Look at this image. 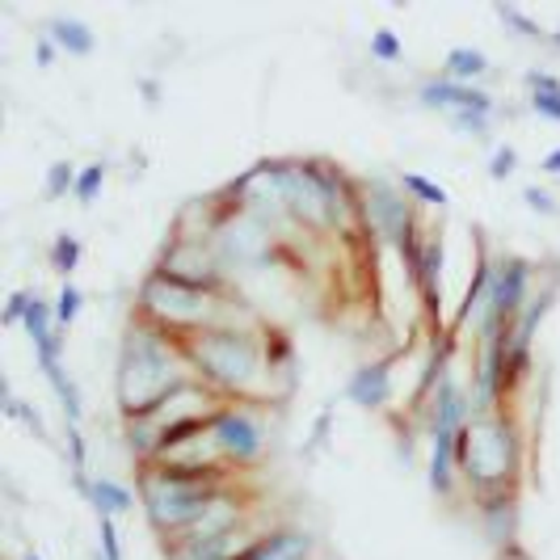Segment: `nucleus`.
Instances as JSON below:
<instances>
[{
    "label": "nucleus",
    "mask_w": 560,
    "mask_h": 560,
    "mask_svg": "<svg viewBox=\"0 0 560 560\" xmlns=\"http://www.w3.org/2000/svg\"><path fill=\"white\" fill-rule=\"evenodd\" d=\"M34 59H38V68H56L59 47L47 38V34H38V38H34Z\"/></svg>",
    "instance_id": "58836bf2"
},
{
    "label": "nucleus",
    "mask_w": 560,
    "mask_h": 560,
    "mask_svg": "<svg viewBox=\"0 0 560 560\" xmlns=\"http://www.w3.org/2000/svg\"><path fill=\"white\" fill-rule=\"evenodd\" d=\"M523 84H527V93H560V77L544 72V68H532V72L523 77Z\"/></svg>",
    "instance_id": "e433bc0d"
},
{
    "label": "nucleus",
    "mask_w": 560,
    "mask_h": 560,
    "mask_svg": "<svg viewBox=\"0 0 560 560\" xmlns=\"http://www.w3.org/2000/svg\"><path fill=\"white\" fill-rule=\"evenodd\" d=\"M477 236V266H472V279H468V287H464V300H459V312H455V320H451V337H464L468 329H472V337H477L480 320H485V308H489V282H493V257H489V249H485V241H480V232H472Z\"/></svg>",
    "instance_id": "f8f14e48"
},
{
    "label": "nucleus",
    "mask_w": 560,
    "mask_h": 560,
    "mask_svg": "<svg viewBox=\"0 0 560 560\" xmlns=\"http://www.w3.org/2000/svg\"><path fill=\"white\" fill-rule=\"evenodd\" d=\"M393 366H396V354L393 359L363 363L354 375H350V384H346V400L359 405V409H366V413L388 409V400H393Z\"/></svg>",
    "instance_id": "4468645a"
},
{
    "label": "nucleus",
    "mask_w": 560,
    "mask_h": 560,
    "mask_svg": "<svg viewBox=\"0 0 560 560\" xmlns=\"http://www.w3.org/2000/svg\"><path fill=\"white\" fill-rule=\"evenodd\" d=\"M211 430H215V443H220V455L232 472H245L253 464H261V455L270 447V430H266V418L253 400H224L220 413L211 418Z\"/></svg>",
    "instance_id": "6e6552de"
},
{
    "label": "nucleus",
    "mask_w": 560,
    "mask_h": 560,
    "mask_svg": "<svg viewBox=\"0 0 560 560\" xmlns=\"http://www.w3.org/2000/svg\"><path fill=\"white\" fill-rule=\"evenodd\" d=\"M236 560H312V535L300 527H275Z\"/></svg>",
    "instance_id": "f3484780"
},
{
    "label": "nucleus",
    "mask_w": 560,
    "mask_h": 560,
    "mask_svg": "<svg viewBox=\"0 0 560 560\" xmlns=\"http://www.w3.org/2000/svg\"><path fill=\"white\" fill-rule=\"evenodd\" d=\"M186 380H195V371L186 363L182 341H173L156 325L131 316V325L122 334V346H118V375H114V396H118L122 421H136L143 413H152Z\"/></svg>",
    "instance_id": "f257e3e1"
},
{
    "label": "nucleus",
    "mask_w": 560,
    "mask_h": 560,
    "mask_svg": "<svg viewBox=\"0 0 560 560\" xmlns=\"http://www.w3.org/2000/svg\"><path fill=\"white\" fill-rule=\"evenodd\" d=\"M418 102L425 110H443V114H459V110H477V114H498V102L493 93H485L480 84H455L447 81L443 72L421 81Z\"/></svg>",
    "instance_id": "9b49d317"
},
{
    "label": "nucleus",
    "mask_w": 560,
    "mask_h": 560,
    "mask_svg": "<svg viewBox=\"0 0 560 560\" xmlns=\"http://www.w3.org/2000/svg\"><path fill=\"white\" fill-rule=\"evenodd\" d=\"M77 177H81V168L68 165V161H56V165L47 168L43 195H47V198H68V195H77Z\"/></svg>",
    "instance_id": "a878e982"
},
{
    "label": "nucleus",
    "mask_w": 560,
    "mask_h": 560,
    "mask_svg": "<svg viewBox=\"0 0 560 560\" xmlns=\"http://www.w3.org/2000/svg\"><path fill=\"white\" fill-rule=\"evenodd\" d=\"M451 127L459 131V136H468V140H485L489 136V127H493V114H477V110H459V114H447Z\"/></svg>",
    "instance_id": "c85d7f7f"
},
{
    "label": "nucleus",
    "mask_w": 560,
    "mask_h": 560,
    "mask_svg": "<svg viewBox=\"0 0 560 560\" xmlns=\"http://www.w3.org/2000/svg\"><path fill=\"white\" fill-rule=\"evenodd\" d=\"M527 110L544 122H560V93H527Z\"/></svg>",
    "instance_id": "f704fd0d"
},
{
    "label": "nucleus",
    "mask_w": 560,
    "mask_h": 560,
    "mask_svg": "<svg viewBox=\"0 0 560 560\" xmlns=\"http://www.w3.org/2000/svg\"><path fill=\"white\" fill-rule=\"evenodd\" d=\"M443 261H447V241L443 232H425V249H421V261L413 270V287L421 295V308L425 316L443 329Z\"/></svg>",
    "instance_id": "ddd939ff"
},
{
    "label": "nucleus",
    "mask_w": 560,
    "mask_h": 560,
    "mask_svg": "<svg viewBox=\"0 0 560 560\" xmlns=\"http://www.w3.org/2000/svg\"><path fill=\"white\" fill-rule=\"evenodd\" d=\"M527 443L510 409L480 413L459 430V480L468 485L472 502L493 493H518Z\"/></svg>",
    "instance_id": "7ed1b4c3"
},
{
    "label": "nucleus",
    "mask_w": 560,
    "mask_h": 560,
    "mask_svg": "<svg viewBox=\"0 0 560 560\" xmlns=\"http://www.w3.org/2000/svg\"><path fill=\"white\" fill-rule=\"evenodd\" d=\"M97 552L106 560H122V539H118V518H97Z\"/></svg>",
    "instance_id": "2f4dec72"
},
{
    "label": "nucleus",
    "mask_w": 560,
    "mask_h": 560,
    "mask_svg": "<svg viewBox=\"0 0 560 560\" xmlns=\"http://www.w3.org/2000/svg\"><path fill=\"white\" fill-rule=\"evenodd\" d=\"M224 198L236 211L261 220L279 241L287 228H295L291 224V211H287V161H257L236 182H228Z\"/></svg>",
    "instance_id": "0eeeda50"
},
{
    "label": "nucleus",
    "mask_w": 560,
    "mask_h": 560,
    "mask_svg": "<svg viewBox=\"0 0 560 560\" xmlns=\"http://www.w3.org/2000/svg\"><path fill=\"white\" fill-rule=\"evenodd\" d=\"M0 409H4V418L30 425V430H34V439H47V425H43V418H38V409H34V405H26V400H18V396H13V388H9V380L0 384Z\"/></svg>",
    "instance_id": "393cba45"
},
{
    "label": "nucleus",
    "mask_w": 560,
    "mask_h": 560,
    "mask_svg": "<svg viewBox=\"0 0 560 560\" xmlns=\"http://www.w3.org/2000/svg\"><path fill=\"white\" fill-rule=\"evenodd\" d=\"M425 443H430V489L439 498H455V485H459V434L425 430Z\"/></svg>",
    "instance_id": "dca6fc26"
},
{
    "label": "nucleus",
    "mask_w": 560,
    "mask_h": 560,
    "mask_svg": "<svg viewBox=\"0 0 560 560\" xmlns=\"http://www.w3.org/2000/svg\"><path fill=\"white\" fill-rule=\"evenodd\" d=\"M548 47H557V51H560V26L552 30V34H548Z\"/></svg>",
    "instance_id": "37998d69"
},
{
    "label": "nucleus",
    "mask_w": 560,
    "mask_h": 560,
    "mask_svg": "<svg viewBox=\"0 0 560 560\" xmlns=\"http://www.w3.org/2000/svg\"><path fill=\"white\" fill-rule=\"evenodd\" d=\"M152 270L173 282H182V287H195V291L232 295V275H228L224 257H220L211 236H182V232H173Z\"/></svg>",
    "instance_id": "423d86ee"
},
{
    "label": "nucleus",
    "mask_w": 560,
    "mask_h": 560,
    "mask_svg": "<svg viewBox=\"0 0 560 560\" xmlns=\"http://www.w3.org/2000/svg\"><path fill=\"white\" fill-rule=\"evenodd\" d=\"M186 363L198 380L224 400H253L261 405L266 384V329L257 325H220L182 341Z\"/></svg>",
    "instance_id": "f03ea898"
},
{
    "label": "nucleus",
    "mask_w": 560,
    "mask_h": 560,
    "mask_svg": "<svg viewBox=\"0 0 560 560\" xmlns=\"http://www.w3.org/2000/svg\"><path fill=\"white\" fill-rule=\"evenodd\" d=\"M22 560H43V557H38V552H26V557H22Z\"/></svg>",
    "instance_id": "c03bdc74"
},
{
    "label": "nucleus",
    "mask_w": 560,
    "mask_h": 560,
    "mask_svg": "<svg viewBox=\"0 0 560 560\" xmlns=\"http://www.w3.org/2000/svg\"><path fill=\"white\" fill-rule=\"evenodd\" d=\"M418 202L400 190V182L388 177H366L359 182V215H363L366 236H380L384 245H396L418 228Z\"/></svg>",
    "instance_id": "1a4fd4ad"
},
{
    "label": "nucleus",
    "mask_w": 560,
    "mask_h": 560,
    "mask_svg": "<svg viewBox=\"0 0 560 560\" xmlns=\"http://www.w3.org/2000/svg\"><path fill=\"white\" fill-rule=\"evenodd\" d=\"M30 304H34V291H13V295H9V304H4V316H0V325H4V329H18V325H26Z\"/></svg>",
    "instance_id": "473e14b6"
},
{
    "label": "nucleus",
    "mask_w": 560,
    "mask_h": 560,
    "mask_svg": "<svg viewBox=\"0 0 560 560\" xmlns=\"http://www.w3.org/2000/svg\"><path fill=\"white\" fill-rule=\"evenodd\" d=\"M493 13H498V22H502L514 38H523V43H548V34H552V30L539 26L535 18H527L518 4H505V0H498V4H493Z\"/></svg>",
    "instance_id": "4be33fe9"
},
{
    "label": "nucleus",
    "mask_w": 560,
    "mask_h": 560,
    "mask_svg": "<svg viewBox=\"0 0 560 560\" xmlns=\"http://www.w3.org/2000/svg\"><path fill=\"white\" fill-rule=\"evenodd\" d=\"M489 72H493V63L480 47H451L443 56V77L455 84H480Z\"/></svg>",
    "instance_id": "412c9836"
},
{
    "label": "nucleus",
    "mask_w": 560,
    "mask_h": 560,
    "mask_svg": "<svg viewBox=\"0 0 560 560\" xmlns=\"http://www.w3.org/2000/svg\"><path fill=\"white\" fill-rule=\"evenodd\" d=\"M228 485H236V472H182V468L143 464L140 505L148 514V527L161 535V544L182 535Z\"/></svg>",
    "instance_id": "39448f33"
},
{
    "label": "nucleus",
    "mask_w": 560,
    "mask_h": 560,
    "mask_svg": "<svg viewBox=\"0 0 560 560\" xmlns=\"http://www.w3.org/2000/svg\"><path fill=\"white\" fill-rule=\"evenodd\" d=\"M400 182V190L413 198L418 207H434V211H443L451 202V195H447V186H439V182H430L425 173H400L396 177Z\"/></svg>",
    "instance_id": "5701e85b"
},
{
    "label": "nucleus",
    "mask_w": 560,
    "mask_h": 560,
    "mask_svg": "<svg viewBox=\"0 0 560 560\" xmlns=\"http://www.w3.org/2000/svg\"><path fill=\"white\" fill-rule=\"evenodd\" d=\"M102 186H106V161H93V165L81 168V177H77V202L81 207H93L97 195H102Z\"/></svg>",
    "instance_id": "cd10ccee"
},
{
    "label": "nucleus",
    "mask_w": 560,
    "mask_h": 560,
    "mask_svg": "<svg viewBox=\"0 0 560 560\" xmlns=\"http://www.w3.org/2000/svg\"><path fill=\"white\" fill-rule=\"evenodd\" d=\"M400 56H405V47H400L396 30H375V34H371V59H380V63H400Z\"/></svg>",
    "instance_id": "7c9ffc66"
},
{
    "label": "nucleus",
    "mask_w": 560,
    "mask_h": 560,
    "mask_svg": "<svg viewBox=\"0 0 560 560\" xmlns=\"http://www.w3.org/2000/svg\"><path fill=\"white\" fill-rule=\"evenodd\" d=\"M43 34L51 38L59 47V56H68V59H84V56H93L97 51V34L84 26L81 18H51L47 26H43Z\"/></svg>",
    "instance_id": "a211bd4d"
},
{
    "label": "nucleus",
    "mask_w": 560,
    "mask_h": 560,
    "mask_svg": "<svg viewBox=\"0 0 560 560\" xmlns=\"http://www.w3.org/2000/svg\"><path fill=\"white\" fill-rule=\"evenodd\" d=\"M68 459H72V477L89 472V443H84L81 425H68Z\"/></svg>",
    "instance_id": "72a5a7b5"
},
{
    "label": "nucleus",
    "mask_w": 560,
    "mask_h": 560,
    "mask_svg": "<svg viewBox=\"0 0 560 560\" xmlns=\"http://www.w3.org/2000/svg\"><path fill=\"white\" fill-rule=\"evenodd\" d=\"M136 316L156 325L173 341H186V337L220 329V325H257L241 304H232V295L195 291V287H182L156 270L143 275L140 295H136Z\"/></svg>",
    "instance_id": "20e7f679"
},
{
    "label": "nucleus",
    "mask_w": 560,
    "mask_h": 560,
    "mask_svg": "<svg viewBox=\"0 0 560 560\" xmlns=\"http://www.w3.org/2000/svg\"><path fill=\"white\" fill-rule=\"evenodd\" d=\"M329 430H334V409H320L312 421V451H320L329 443Z\"/></svg>",
    "instance_id": "4c0bfd02"
},
{
    "label": "nucleus",
    "mask_w": 560,
    "mask_h": 560,
    "mask_svg": "<svg viewBox=\"0 0 560 560\" xmlns=\"http://www.w3.org/2000/svg\"><path fill=\"white\" fill-rule=\"evenodd\" d=\"M81 308H84V291L77 287V282H63V287H59V295H56L59 329H72V325H77V316H81Z\"/></svg>",
    "instance_id": "bb28decb"
},
{
    "label": "nucleus",
    "mask_w": 560,
    "mask_h": 560,
    "mask_svg": "<svg viewBox=\"0 0 560 560\" xmlns=\"http://www.w3.org/2000/svg\"><path fill=\"white\" fill-rule=\"evenodd\" d=\"M143 97H148V106H156V97H161V89H156V81H143Z\"/></svg>",
    "instance_id": "79ce46f5"
},
{
    "label": "nucleus",
    "mask_w": 560,
    "mask_h": 560,
    "mask_svg": "<svg viewBox=\"0 0 560 560\" xmlns=\"http://www.w3.org/2000/svg\"><path fill=\"white\" fill-rule=\"evenodd\" d=\"M295 346L282 329H266V393H275V380H282V393L295 384Z\"/></svg>",
    "instance_id": "6ab92c4d"
},
{
    "label": "nucleus",
    "mask_w": 560,
    "mask_h": 560,
    "mask_svg": "<svg viewBox=\"0 0 560 560\" xmlns=\"http://www.w3.org/2000/svg\"><path fill=\"white\" fill-rule=\"evenodd\" d=\"M84 502L93 505V514H97V518H122V514H131V510H136V493H131L122 480L93 477Z\"/></svg>",
    "instance_id": "aec40b11"
},
{
    "label": "nucleus",
    "mask_w": 560,
    "mask_h": 560,
    "mask_svg": "<svg viewBox=\"0 0 560 560\" xmlns=\"http://www.w3.org/2000/svg\"><path fill=\"white\" fill-rule=\"evenodd\" d=\"M84 257V245L81 236H72V232H59L56 241H51V249H47V261H51V270L63 275V282H72V270L81 266Z\"/></svg>",
    "instance_id": "b1692460"
},
{
    "label": "nucleus",
    "mask_w": 560,
    "mask_h": 560,
    "mask_svg": "<svg viewBox=\"0 0 560 560\" xmlns=\"http://www.w3.org/2000/svg\"><path fill=\"white\" fill-rule=\"evenodd\" d=\"M498 560H535V557L523 548V544H510V548H502V552H498Z\"/></svg>",
    "instance_id": "a19ab883"
},
{
    "label": "nucleus",
    "mask_w": 560,
    "mask_h": 560,
    "mask_svg": "<svg viewBox=\"0 0 560 560\" xmlns=\"http://www.w3.org/2000/svg\"><path fill=\"white\" fill-rule=\"evenodd\" d=\"M523 202L532 207L535 215H560L557 198L548 195V190H539V186H523Z\"/></svg>",
    "instance_id": "c9c22d12"
},
{
    "label": "nucleus",
    "mask_w": 560,
    "mask_h": 560,
    "mask_svg": "<svg viewBox=\"0 0 560 560\" xmlns=\"http://www.w3.org/2000/svg\"><path fill=\"white\" fill-rule=\"evenodd\" d=\"M535 266L518 253H502L493 257V282H489V308L480 320L477 334H493V329H514V320L523 316L527 300H532Z\"/></svg>",
    "instance_id": "9d476101"
},
{
    "label": "nucleus",
    "mask_w": 560,
    "mask_h": 560,
    "mask_svg": "<svg viewBox=\"0 0 560 560\" xmlns=\"http://www.w3.org/2000/svg\"><path fill=\"white\" fill-rule=\"evenodd\" d=\"M477 518H480V532L489 539L493 552H502L510 544H518V493H493V498H480L477 502Z\"/></svg>",
    "instance_id": "2eb2a0df"
},
{
    "label": "nucleus",
    "mask_w": 560,
    "mask_h": 560,
    "mask_svg": "<svg viewBox=\"0 0 560 560\" xmlns=\"http://www.w3.org/2000/svg\"><path fill=\"white\" fill-rule=\"evenodd\" d=\"M539 168H544L548 177H560V148H552V152H548V156L539 161Z\"/></svg>",
    "instance_id": "ea45409f"
},
{
    "label": "nucleus",
    "mask_w": 560,
    "mask_h": 560,
    "mask_svg": "<svg viewBox=\"0 0 560 560\" xmlns=\"http://www.w3.org/2000/svg\"><path fill=\"white\" fill-rule=\"evenodd\" d=\"M514 173H518V148L498 143L493 156H489V182H510Z\"/></svg>",
    "instance_id": "c756f323"
}]
</instances>
